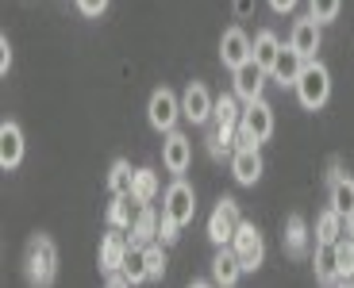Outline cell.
<instances>
[{"label": "cell", "instance_id": "cell-1", "mask_svg": "<svg viewBox=\"0 0 354 288\" xmlns=\"http://www.w3.org/2000/svg\"><path fill=\"white\" fill-rule=\"evenodd\" d=\"M292 88H297V100H301L304 112H319L331 100V70L319 58H308Z\"/></svg>", "mask_w": 354, "mask_h": 288}, {"label": "cell", "instance_id": "cell-2", "mask_svg": "<svg viewBox=\"0 0 354 288\" xmlns=\"http://www.w3.org/2000/svg\"><path fill=\"white\" fill-rule=\"evenodd\" d=\"M27 280L31 285H50L54 277H58V250H54V242L46 235L31 238L27 242Z\"/></svg>", "mask_w": 354, "mask_h": 288}, {"label": "cell", "instance_id": "cell-3", "mask_svg": "<svg viewBox=\"0 0 354 288\" xmlns=\"http://www.w3.org/2000/svg\"><path fill=\"white\" fill-rule=\"evenodd\" d=\"M193 215H196V192L189 181L177 177L162 196V219H174L177 227H185V223H193Z\"/></svg>", "mask_w": 354, "mask_h": 288}, {"label": "cell", "instance_id": "cell-4", "mask_svg": "<svg viewBox=\"0 0 354 288\" xmlns=\"http://www.w3.org/2000/svg\"><path fill=\"white\" fill-rule=\"evenodd\" d=\"M231 250L239 253L243 273L258 269V265L266 262V242H262V235H258V227H254V223H239V231L231 235Z\"/></svg>", "mask_w": 354, "mask_h": 288}, {"label": "cell", "instance_id": "cell-5", "mask_svg": "<svg viewBox=\"0 0 354 288\" xmlns=\"http://www.w3.org/2000/svg\"><path fill=\"white\" fill-rule=\"evenodd\" d=\"M239 223H243L239 204L231 200V196H223V200L216 204V211L208 215V238H212L216 246H227V242H231V235L239 231Z\"/></svg>", "mask_w": 354, "mask_h": 288}, {"label": "cell", "instance_id": "cell-6", "mask_svg": "<svg viewBox=\"0 0 354 288\" xmlns=\"http://www.w3.org/2000/svg\"><path fill=\"white\" fill-rule=\"evenodd\" d=\"M147 119H151L154 131H174L177 119H181V100L169 88H154L151 104H147Z\"/></svg>", "mask_w": 354, "mask_h": 288}, {"label": "cell", "instance_id": "cell-7", "mask_svg": "<svg viewBox=\"0 0 354 288\" xmlns=\"http://www.w3.org/2000/svg\"><path fill=\"white\" fill-rule=\"evenodd\" d=\"M212 112H216V100H212V93H208V85H204V81H193V85L185 88V96H181V115L201 127V123L212 119Z\"/></svg>", "mask_w": 354, "mask_h": 288}, {"label": "cell", "instance_id": "cell-8", "mask_svg": "<svg viewBox=\"0 0 354 288\" xmlns=\"http://www.w3.org/2000/svg\"><path fill=\"white\" fill-rule=\"evenodd\" d=\"M250 50H254V43L247 39V31L243 27H227L220 39V61L227 66V70H239L243 61H250Z\"/></svg>", "mask_w": 354, "mask_h": 288}, {"label": "cell", "instance_id": "cell-9", "mask_svg": "<svg viewBox=\"0 0 354 288\" xmlns=\"http://www.w3.org/2000/svg\"><path fill=\"white\" fill-rule=\"evenodd\" d=\"M189 162H193V142L185 139V135L177 131H166V142H162V166L169 169V173H185Z\"/></svg>", "mask_w": 354, "mask_h": 288}, {"label": "cell", "instance_id": "cell-10", "mask_svg": "<svg viewBox=\"0 0 354 288\" xmlns=\"http://www.w3.org/2000/svg\"><path fill=\"white\" fill-rule=\"evenodd\" d=\"M24 162V131H19V123L4 119L0 123V169L8 173V169H19Z\"/></svg>", "mask_w": 354, "mask_h": 288}, {"label": "cell", "instance_id": "cell-11", "mask_svg": "<svg viewBox=\"0 0 354 288\" xmlns=\"http://www.w3.org/2000/svg\"><path fill=\"white\" fill-rule=\"evenodd\" d=\"M239 127H247V131L254 135V142H266L270 135H274V108L266 104L262 96L250 100L247 112H243V119H239Z\"/></svg>", "mask_w": 354, "mask_h": 288}, {"label": "cell", "instance_id": "cell-12", "mask_svg": "<svg viewBox=\"0 0 354 288\" xmlns=\"http://www.w3.org/2000/svg\"><path fill=\"white\" fill-rule=\"evenodd\" d=\"M231 73H235V96H239V100H247V104L262 96V85H266V77H270V73H266L254 58L243 61L239 70H231Z\"/></svg>", "mask_w": 354, "mask_h": 288}, {"label": "cell", "instance_id": "cell-13", "mask_svg": "<svg viewBox=\"0 0 354 288\" xmlns=\"http://www.w3.org/2000/svg\"><path fill=\"white\" fill-rule=\"evenodd\" d=\"M231 173H235L239 184L262 181V154H258V146H235V154H231Z\"/></svg>", "mask_w": 354, "mask_h": 288}, {"label": "cell", "instance_id": "cell-14", "mask_svg": "<svg viewBox=\"0 0 354 288\" xmlns=\"http://www.w3.org/2000/svg\"><path fill=\"white\" fill-rule=\"evenodd\" d=\"M319 19L316 16H308V19H297L292 23V35H289V46L292 50H301L304 58H316V50H319Z\"/></svg>", "mask_w": 354, "mask_h": 288}, {"label": "cell", "instance_id": "cell-15", "mask_svg": "<svg viewBox=\"0 0 354 288\" xmlns=\"http://www.w3.org/2000/svg\"><path fill=\"white\" fill-rule=\"evenodd\" d=\"M304 54L301 50H292V46H281V54H277V61H274V70H270V77L277 81V85H297V77H301V70H304Z\"/></svg>", "mask_w": 354, "mask_h": 288}, {"label": "cell", "instance_id": "cell-16", "mask_svg": "<svg viewBox=\"0 0 354 288\" xmlns=\"http://www.w3.org/2000/svg\"><path fill=\"white\" fill-rule=\"evenodd\" d=\"M239 273H243L239 253L231 250V242L220 246V250H216V258H212V280H216V285H223V288H231L235 280H239Z\"/></svg>", "mask_w": 354, "mask_h": 288}, {"label": "cell", "instance_id": "cell-17", "mask_svg": "<svg viewBox=\"0 0 354 288\" xmlns=\"http://www.w3.org/2000/svg\"><path fill=\"white\" fill-rule=\"evenodd\" d=\"M127 250H131V238H124V235H120V227H112V235H104V242H100V269H104V273L124 269Z\"/></svg>", "mask_w": 354, "mask_h": 288}, {"label": "cell", "instance_id": "cell-18", "mask_svg": "<svg viewBox=\"0 0 354 288\" xmlns=\"http://www.w3.org/2000/svg\"><path fill=\"white\" fill-rule=\"evenodd\" d=\"M316 280H319V285H339L335 242H316Z\"/></svg>", "mask_w": 354, "mask_h": 288}, {"label": "cell", "instance_id": "cell-19", "mask_svg": "<svg viewBox=\"0 0 354 288\" xmlns=\"http://www.w3.org/2000/svg\"><path fill=\"white\" fill-rule=\"evenodd\" d=\"M277 54H281V43H277V35L274 31H258L254 35V50H250V58L262 66L266 73L274 70V61H277Z\"/></svg>", "mask_w": 354, "mask_h": 288}, {"label": "cell", "instance_id": "cell-20", "mask_svg": "<svg viewBox=\"0 0 354 288\" xmlns=\"http://www.w3.org/2000/svg\"><path fill=\"white\" fill-rule=\"evenodd\" d=\"M154 235H158V219H154V208H151V204H139V215H135V223H131V246L154 242Z\"/></svg>", "mask_w": 354, "mask_h": 288}, {"label": "cell", "instance_id": "cell-21", "mask_svg": "<svg viewBox=\"0 0 354 288\" xmlns=\"http://www.w3.org/2000/svg\"><path fill=\"white\" fill-rule=\"evenodd\" d=\"M346 235V215H339L335 208H328L316 219V242H339Z\"/></svg>", "mask_w": 354, "mask_h": 288}, {"label": "cell", "instance_id": "cell-22", "mask_svg": "<svg viewBox=\"0 0 354 288\" xmlns=\"http://www.w3.org/2000/svg\"><path fill=\"white\" fill-rule=\"evenodd\" d=\"M331 208H335L339 215H351L354 211V181L351 177L331 173Z\"/></svg>", "mask_w": 354, "mask_h": 288}, {"label": "cell", "instance_id": "cell-23", "mask_svg": "<svg viewBox=\"0 0 354 288\" xmlns=\"http://www.w3.org/2000/svg\"><path fill=\"white\" fill-rule=\"evenodd\" d=\"M127 192L135 196V204H151L154 196H158V173H154V169H135Z\"/></svg>", "mask_w": 354, "mask_h": 288}, {"label": "cell", "instance_id": "cell-24", "mask_svg": "<svg viewBox=\"0 0 354 288\" xmlns=\"http://www.w3.org/2000/svg\"><path fill=\"white\" fill-rule=\"evenodd\" d=\"M131 192H112V208H108V223L112 227H120V231H127L131 227Z\"/></svg>", "mask_w": 354, "mask_h": 288}, {"label": "cell", "instance_id": "cell-25", "mask_svg": "<svg viewBox=\"0 0 354 288\" xmlns=\"http://www.w3.org/2000/svg\"><path fill=\"white\" fill-rule=\"evenodd\" d=\"M335 258H339V285H354V242L351 238L335 242Z\"/></svg>", "mask_w": 354, "mask_h": 288}, {"label": "cell", "instance_id": "cell-26", "mask_svg": "<svg viewBox=\"0 0 354 288\" xmlns=\"http://www.w3.org/2000/svg\"><path fill=\"white\" fill-rule=\"evenodd\" d=\"M131 177H135L131 162H124V157H115V162H112V169H108V192H127V189H131Z\"/></svg>", "mask_w": 354, "mask_h": 288}, {"label": "cell", "instance_id": "cell-27", "mask_svg": "<svg viewBox=\"0 0 354 288\" xmlns=\"http://www.w3.org/2000/svg\"><path fill=\"white\" fill-rule=\"evenodd\" d=\"M124 273H127V280H131V285H142V280H151V277H147V258H142V246H131V250H127V258H124Z\"/></svg>", "mask_w": 354, "mask_h": 288}, {"label": "cell", "instance_id": "cell-28", "mask_svg": "<svg viewBox=\"0 0 354 288\" xmlns=\"http://www.w3.org/2000/svg\"><path fill=\"white\" fill-rule=\"evenodd\" d=\"M289 253L292 258H301L304 253V246H308V227H304V219L301 215H289Z\"/></svg>", "mask_w": 354, "mask_h": 288}, {"label": "cell", "instance_id": "cell-29", "mask_svg": "<svg viewBox=\"0 0 354 288\" xmlns=\"http://www.w3.org/2000/svg\"><path fill=\"white\" fill-rule=\"evenodd\" d=\"M142 258H147V277H151V280L166 277V253H162V246L147 242V246H142Z\"/></svg>", "mask_w": 354, "mask_h": 288}, {"label": "cell", "instance_id": "cell-30", "mask_svg": "<svg viewBox=\"0 0 354 288\" xmlns=\"http://www.w3.org/2000/svg\"><path fill=\"white\" fill-rule=\"evenodd\" d=\"M343 8V0H308V16H316L319 23H331Z\"/></svg>", "mask_w": 354, "mask_h": 288}, {"label": "cell", "instance_id": "cell-31", "mask_svg": "<svg viewBox=\"0 0 354 288\" xmlns=\"http://www.w3.org/2000/svg\"><path fill=\"white\" fill-rule=\"evenodd\" d=\"M77 8H81V16H88V19H97L100 12L108 8V0H77Z\"/></svg>", "mask_w": 354, "mask_h": 288}, {"label": "cell", "instance_id": "cell-32", "mask_svg": "<svg viewBox=\"0 0 354 288\" xmlns=\"http://www.w3.org/2000/svg\"><path fill=\"white\" fill-rule=\"evenodd\" d=\"M177 231H181V227H177L174 219H162V223H158V235H162V242H177Z\"/></svg>", "mask_w": 354, "mask_h": 288}, {"label": "cell", "instance_id": "cell-33", "mask_svg": "<svg viewBox=\"0 0 354 288\" xmlns=\"http://www.w3.org/2000/svg\"><path fill=\"white\" fill-rule=\"evenodd\" d=\"M0 46H4V58H0V73H8V66H12V46H8V39H0Z\"/></svg>", "mask_w": 354, "mask_h": 288}, {"label": "cell", "instance_id": "cell-34", "mask_svg": "<svg viewBox=\"0 0 354 288\" xmlns=\"http://www.w3.org/2000/svg\"><path fill=\"white\" fill-rule=\"evenodd\" d=\"M270 8H274V12H281V16H285V12H292V8H297V0H270Z\"/></svg>", "mask_w": 354, "mask_h": 288}, {"label": "cell", "instance_id": "cell-35", "mask_svg": "<svg viewBox=\"0 0 354 288\" xmlns=\"http://www.w3.org/2000/svg\"><path fill=\"white\" fill-rule=\"evenodd\" d=\"M235 12H239V16H247V12H250V0H235Z\"/></svg>", "mask_w": 354, "mask_h": 288}, {"label": "cell", "instance_id": "cell-36", "mask_svg": "<svg viewBox=\"0 0 354 288\" xmlns=\"http://www.w3.org/2000/svg\"><path fill=\"white\" fill-rule=\"evenodd\" d=\"M346 238H351V242H354V211H351V215H346Z\"/></svg>", "mask_w": 354, "mask_h": 288}]
</instances>
